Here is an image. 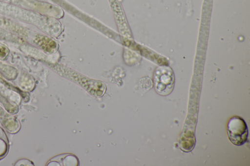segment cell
I'll list each match as a JSON object with an SVG mask.
<instances>
[{
  "instance_id": "1",
  "label": "cell",
  "mask_w": 250,
  "mask_h": 166,
  "mask_svg": "<svg viewBox=\"0 0 250 166\" xmlns=\"http://www.w3.org/2000/svg\"><path fill=\"white\" fill-rule=\"evenodd\" d=\"M153 81L155 89L159 94H168L174 85V76L172 69L167 66L159 67L154 72Z\"/></svg>"
},
{
  "instance_id": "2",
  "label": "cell",
  "mask_w": 250,
  "mask_h": 166,
  "mask_svg": "<svg viewBox=\"0 0 250 166\" xmlns=\"http://www.w3.org/2000/svg\"><path fill=\"white\" fill-rule=\"evenodd\" d=\"M227 134L233 144L236 146L244 145L248 137V129L245 120L238 116L230 118L227 124Z\"/></svg>"
}]
</instances>
